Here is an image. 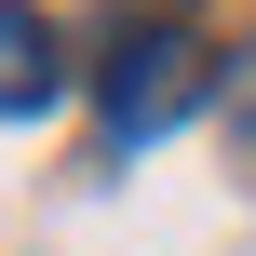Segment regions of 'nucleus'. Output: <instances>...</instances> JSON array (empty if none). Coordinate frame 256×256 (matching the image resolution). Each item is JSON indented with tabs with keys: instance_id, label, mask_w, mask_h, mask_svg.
I'll return each mask as SVG.
<instances>
[{
	"instance_id": "f257e3e1",
	"label": "nucleus",
	"mask_w": 256,
	"mask_h": 256,
	"mask_svg": "<svg viewBox=\"0 0 256 256\" xmlns=\"http://www.w3.org/2000/svg\"><path fill=\"white\" fill-rule=\"evenodd\" d=\"M202 94H216V54H202V27H189V14H148V27L108 54V81H94L108 135H162V122H189Z\"/></svg>"
},
{
	"instance_id": "7ed1b4c3",
	"label": "nucleus",
	"mask_w": 256,
	"mask_h": 256,
	"mask_svg": "<svg viewBox=\"0 0 256 256\" xmlns=\"http://www.w3.org/2000/svg\"><path fill=\"white\" fill-rule=\"evenodd\" d=\"M216 108H230V135H243V148H256V40H243V54H230V68H216Z\"/></svg>"
},
{
	"instance_id": "f03ea898",
	"label": "nucleus",
	"mask_w": 256,
	"mask_h": 256,
	"mask_svg": "<svg viewBox=\"0 0 256 256\" xmlns=\"http://www.w3.org/2000/svg\"><path fill=\"white\" fill-rule=\"evenodd\" d=\"M54 81H68V54H54V27H40L27 0H0V122H27V108H54Z\"/></svg>"
}]
</instances>
